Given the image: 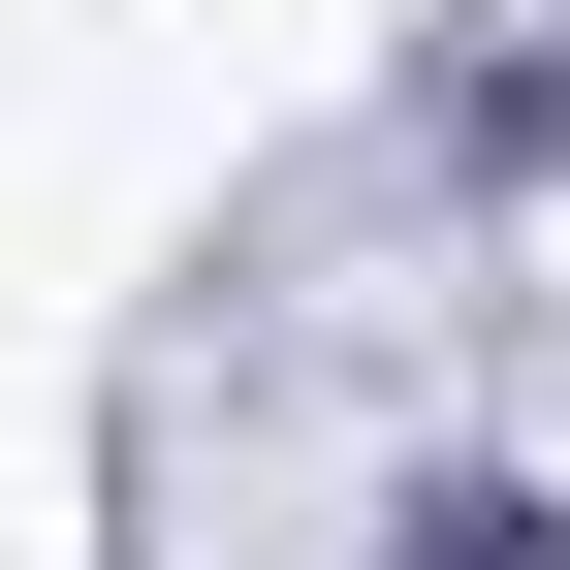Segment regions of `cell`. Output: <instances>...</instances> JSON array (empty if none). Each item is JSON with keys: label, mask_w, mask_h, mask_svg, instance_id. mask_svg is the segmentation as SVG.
I'll list each match as a JSON object with an SVG mask.
<instances>
[{"label": "cell", "mask_w": 570, "mask_h": 570, "mask_svg": "<svg viewBox=\"0 0 570 570\" xmlns=\"http://www.w3.org/2000/svg\"><path fill=\"white\" fill-rule=\"evenodd\" d=\"M381 570H570V508H539V475H412V539Z\"/></svg>", "instance_id": "obj_1"}]
</instances>
